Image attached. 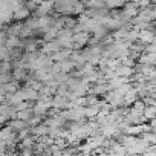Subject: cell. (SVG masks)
<instances>
[{
	"mask_svg": "<svg viewBox=\"0 0 156 156\" xmlns=\"http://www.w3.org/2000/svg\"><path fill=\"white\" fill-rule=\"evenodd\" d=\"M31 135H34L35 138L46 136V135H49V127L44 122H41V124H38L35 127H31Z\"/></svg>",
	"mask_w": 156,
	"mask_h": 156,
	"instance_id": "5b68a950",
	"label": "cell"
},
{
	"mask_svg": "<svg viewBox=\"0 0 156 156\" xmlns=\"http://www.w3.org/2000/svg\"><path fill=\"white\" fill-rule=\"evenodd\" d=\"M19 46V38L16 37V35H11L9 38H8V41H6V48L8 49H16Z\"/></svg>",
	"mask_w": 156,
	"mask_h": 156,
	"instance_id": "2e32d148",
	"label": "cell"
},
{
	"mask_svg": "<svg viewBox=\"0 0 156 156\" xmlns=\"http://www.w3.org/2000/svg\"><path fill=\"white\" fill-rule=\"evenodd\" d=\"M34 116V112H32V107H29V109H25V110H20V112H17V118L19 119H22V121H29L31 118Z\"/></svg>",
	"mask_w": 156,
	"mask_h": 156,
	"instance_id": "30bf717a",
	"label": "cell"
},
{
	"mask_svg": "<svg viewBox=\"0 0 156 156\" xmlns=\"http://www.w3.org/2000/svg\"><path fill=\"white\" fill-rule=\"evenodd\" d=\"M11 60V51L6 46H0V63Z\"/></svg>",
	"mask_w": 156,
	"mask_h": 156,
	"instance_id": "7c38bea8",
	"label": "cell"
},
{
	"mask_svg": "<svg viewBox=\"0 0 156 156\" xmlns=\"http://www.w3.org/2000/svg\"><path fill=\"white\" fill-rule=\"evenodd\" d=\"M127 156H141V154H127Z\"/></svg>",
	"mask_w": 156,
	"mask_h": 156,
	"instance_id": "d6986e66",
	"label": "cell"
},
{
	"mask_svg": "<svg viewBox=\"0 0 156 156\" xmlns=\"http://www.w3.org/2000/svg\"><path fill=\"white\" fill-rule=\"evenodd\" d=\"M124 12H126V17H127V19H130V17H133V16H136V12H138V9H136V6H135V3H129V5L126 6V9H124Z\"/></svg>",
	"mask_w": 156,
	"mask_h": 156,
	"instance_id": "5bb4252c",
	"label": "cell"
},
{
	"mask_svg": "<svg viewBox=\"0 0 156 156\" xmlns=\"http://www.w3.org/2000/svg\"><path fill=\"white\" fill-rule=\"evenodd\" d=\"M147 147H148V142L144 138H139L138 136L136 141L130 147H127V154H142L147 150Z\"/></svg>",
	"mask_w": 156,
	"mask_h": 156,
	"instance_id": "7a4b0ae2",
	"label": "cell"
},
{
	"mask_svg": "<svg viewBox=\"0 0 156 156\" xmlns=\"http://www.w3.org/2000/svg\"><path fill=\"white\" fill-rule=\"evenodd\" d=\"M154 37H156V34H154L151 29H142V31H139L138 40L142 41L144 44H150V43H153Z\"/></svg>",
	"mask_w": 156,
	"mask_h": 156,
	"instance_id": "277c9868",
	"label": "cell"
},
{
	"mask_svg": "<svg viewBox=\"0 0 156 156\" xmlns=\"http://www.w3.org/2000/svg\"><path fill=\"white\" fill-rule=\"evenodd\" d=\"M126 83H129V78H122V76H115V78H112V80L107 81L110 90H112V89H118V87L124 86Z\"/></svg>",
	"mask_w": 156,
	"mask_h": 156,
	"instance_id": "52a82bcc",
	"label": "cell"
},
{
	"mask_svg": "<svg viewBox=\"0 0 156 156\" xmlns=\"http://www.w3.org/2000/svg\"><path fill=\"white\" fill-rule=\"evenodd\" d=\"M100 110H101V109H100L98 104H95V106H87V107L84 109V115H86V118H89L90 121H94V119H97Z\"/></svg>",
	"mask_w": 156,
	"mask_h": 156,
	"instance_id": "ba28073f",
	"label": "cell"
},
{
	"mask_svg": "<svg viewBox=\"0 0 156 156\" xmlns=\"http://www.w3.org/2000/svg\"><path fill=\"white\" fill-rule=\"evenodd\" d=\"M8 126L14 130V132H20V130H23V129H29V126H28V122L26 121H22V119H19V118H16V119H9L8 121Z\"/></svg>",
	"mask_w": 156,
	"mask_h": 156,
	"instance_id": "8992f818",
	"label": "cell"
},
{
	"mask_svg": "<svg viewBox=\"0 0 156 156\" xmlns=\"http://www.w3.org/2000/svg\"><path fill=\"white\" fill-rule=\"evenodd\" d=\"M130 107H132V109H135V110H138V112H141V113H144V110H145V107H147V106H145V103H144L141 98H138V100L130 106Z\"/></svg>",
	"mask_w": 156,
	"mask_h": 156,
	"instance_id": "9a60e30c",
	"label": "cell"
},
{
	"mask_svg": "<svg viewBox=\"0 0 156 156\" xmlns=\"http://www.w3.org/2000/svg\"><path fill=\"white\" fill-rule=\"evenodd\" d=\"M17 156H35V154H34L32 150H29V148H23L20 153H17Z\"/></svg>",
	"mask_w": 156,
	"mask_h": 156,
	"instance_id": "ac0fdd59",
	"label": "cell"
},
{
	"mask_svg": "<svg viewBox=\"0 0 156 156\" xmlns=\"http://www.w3.org/2000/svg\"><path fill=\"white\" fill-rule=\"evenodd\" d=\"M135 73V67H130V66H124V64H118L115 67V75L116 76H122V78H130L133 76Z\"/></svg>",
	"mask_w": 156,
	"mask_h": 156,
	"instance_id": "3957f363",
	"label": "cell"
},
{
	"mask_svg": "<svg viewBox=\"0 0 156 156\" xmlns=\"http://www.w3.org/2000/svg\"><path fill=\"white\" fill-rule=\"evenodd\" d=\"M141 138H144V139L148 142V145H156V133H154L153 130L142 133V135H141Z\"/></svg>",
	"mask_w": 156,
	"mask_h": 156,
	"instance_id": "8fae6325",
	"label": "cell"
},
{
	"mask_svg": "<svg viewBox=\"0 0 156 156\" xmlns=\"http://www.w3.org/2000/svg\"><path fill=\"white\" fill-rule=\"evenodd\" d=\"M89 40V35L87 34H80V35H75L72 37V41H73V46L75 48H81L83 44H86Z\"/></svg>",
	"mask_w": 156,
	"mask_h": 156,
	"instance_id": "9c48e42d",
	"label": "cell"
},
{
	"mask_svg": "<svg viewBox=\"0 0 156 156\" xmlns=\"http://www.w3.org/2000/svg\"><path fill=\"white\" fill-rule=\"evenodd\" d=\"M144 116H145L147 121L156 118V106H147L145 110H144Z\"/></svg>",
	"mask_w": 156,
	"mask_h": 156,
	"instance_id": "4fadbf2b",
	"label": "cell"
},
{
	"mask_svg": "<svg viewBox=\"0 0 156 156\" xmlns=\"http://www.w3.org/2000/svg\"><path fill=\"white\" fill-rule=\"evenodd\" d=\"M106 139L107 138H104L101 133H97V135H90L89 138H86V145L90 148V151L94 153L95 150H98V148H103L104 147V142H106Z\"/></svg>",
	"mask_w": 156,
	"mask_h": 156,
	"instance_id": "6da1fadb",
	"label": "cell"
},
{
	"mask_svg": "<svg viewBox=\"0 0 156 156\" xmlns=\"http://www.w3.org/2000/svg\"><path fill=\"white\" fill-rule=\"evenodd\" d=\"M141 156H156V145H148Z\"/></svg>",
	"mask_w": 156,
	"mask_h": 156,
	"instance_id": "e0dca14e",
	"label": "cell"
}]
</instances>
